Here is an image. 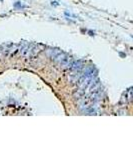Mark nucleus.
Masks as SVG:
<instances>
[{"label": "nucleus", "instance_id": "f03ea898", "mask_svg": "<svg viewBox=\"0 0 133 150\" xmlns=\"http://www.w3.org/2000/svg\"><path fill=\"white\" fill-rule=\"evenodd\" d=\"M82 67H83V62L81 61V60H77V61H74L72 63V66H71V68L73 69L74 71H81L82 70ZM83 72V71H82Z\"/></svg>", "mask_w": 133, "mask_h": 150}, {"label": "nucleus", "instance_id": "7ed1b4c3", "mask_svg": "<svg viewBox=\"0 0 133 150\" xmlns=\"http://www.w3.org/2000/svg\"><path fill=\"white\" fill-rule=\"evenodd\" d=\"M31 52H32V47L28 44H26L25 46L21 49V53H22L23 56H29Z\"/></svg>", "mask_w": 133, "mask_h": 150}, {"label": "nucleus", "instance_id": "f257e3e1", "mask_svg": "<svg viewBox=\"0 0 133 150\" xmlns=\"http://www.w3.org/2000/svg\"><path fill=\"white\" fill-rule=\"evenodd\" d=\"M51 57L53 60H55L56 62L61 66V68L67 69L70 68L72 66V57H70L67 54L63 53V52L59 51V50H52Z\"/></svg>", "mask_w": 133, "mask_h": 150}]
</instances>
